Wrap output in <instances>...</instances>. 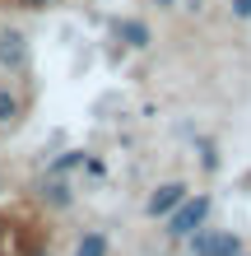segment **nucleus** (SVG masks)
<instances>
[{
    "instance_id": "nucleus-1",
    "label": "nucleus",
    "mask_w": 251,
    "mask_h": 256,
    "mask_svg": "<svg viewBox=\"0 0 251 256\" xmlns=\"http://www.w3.org/2000/svg\"><path fill=\"white\" fill-rule=\"evenodd\" d=\"M205 214H210V196H196V200H182L172 210V219H168V233L172 238H191L205 224Z\"/></svg>"
},
{
    "instance_id": "nucleus-2",
    "label": "nucleus",
    "mask_w": 251,
    "mask_h": 256,
    "mask_svg": "<svg viewBox=\"0 0 251 256\" xmlns=\"http://www.w3.org/2000/svg\"><path fill=\"white\" fill-rule=\"evenodd\" d=\"M191 247H196V256H238L242 252L238 233H196Z\"/></svg>"
},
{
    "instance_id": "nucleus-3",
    "label": "nucleus",
    "mask_w": 251,
    "mask_h": 256,
    "mask_svg": "<svg viewBox=\"0 0 251 256\" xmlns=\"http://www.w3.org/2000/svg\"><path fill=\"white\" fill-rule=\"evenodd\" d=\"M182 200H186V186H182V182H168V186H158V191L149 196V214H154V219H158V214H172Z\"/></svg>"
},
{
    "instance_id": "nucleus-4",
    "label": "nucleus",
    "mask_w": 251,
    "mask_h": 256,
    "mask_svg": "<svg viewBox=\"0 0 251 256\" xmlns=\"http://www.w3.org/2000/svg\"><path fill=\"white\" fill-rule=\"evenodd\" d=\"M23 56H28L23 33H0V66H23Z\"/></svg>"
},
{
    "instance_id": "nucleus-5",
    "label": "nucleus",
    "mask_w": 251,
    "mask_h": 256,
    "mask_svg": "<svg viewBox=\"0 0 251 256\" xmlns=\"http://www.w3.org/2000/svg\"><path fill=\"white\" fill-rule=\"evenodd\" d=\"M121 42H126V47H149V28L135 24V19H126L121 24Z\"/></svg>"
},
{
    "instance_id": "nucleus-6",
    "label": "nucleus",
    "mask_w": 251,
    "mask_h": 256,
    "mask_svg": "<svg viewBox=\"0 0 251 256\" xmlns=\"http://www.w3.org/2000/svg\"><path fill=\"white\" fill-rule=\"evenodd\" d=\"M75 256H107V238H102V233H88L84 242L75 247Z\"/></svg>"
},
{
    "instance_id": "nucleus-7",
    "label": "nucleus",
    "mask_w": 251,
    "mask_h": 256,
    "mask_svg": "<svg viewBox=\"0 0 251 256\" xmlns=\"http://www.w3.org/2000/svg\"><path fill=\"white\" fill-rule=\"evenodd\" d=\"M14 116H19V98L9 88H0V122H14Z\"/></svg>"
},
{
    "instance_id": "nucleus-8",
    "label": "nucleus",
    "mask_w": 251,
    "mask_h": 256,
    "mask_svg": "<svg viewBox=\"0 0 251 256\" xmlns=\"http://www.w3.org/2000/svg\"><path fill=\"white\" fill-rule=\"evenodd\" d=\"M84 154H79V149H70V154H61V158H56V172H65V168H75V163H79Z\"/></svg>"
},
{
    "instance_id": "nucleus-9",
    "label": "nucleus",
    "mask_w": 251,
    "mask_h": 256,
    "mask_svg": "<svg viewBox=\"0 0 251 256\" xmlns=\"http://www.w3.org/2000/svg\"><path fill=\"white\" fill-rule=\"evenodd\" d=\"M233 14H238V19H251V0H233Z\"/></svg>"
},
{
    "instance_id": "nucleus-10",
    "label": "nucleus",
    "mask_w": 251,
    "mask_h": 256,
    "mask_svg": "<svg viewBox=\"0 0 251 256\" xmlns=\"http://www.w3.org/2000/svg\"><path fill=\"white\" fill-rule=\"evenodd\" d=\"M23 5H28V10H37V5H47V0H23Z\"/></svg>"
},
{
    "instance_id": "nucleus-11",
    "label": "nucleus",
    "mask_w": 251,
    "mask_h": 256,
    "mask_svg": "<svg viewBox=\"0 0 251 256\" xmlns=\"http://www.w3.org/2000/svg\"><path fill=\"white\" fill-rule=\"evenodd\" d=\"M154 5H177V0H154Z\"/></svg>"
}]
</instances>
